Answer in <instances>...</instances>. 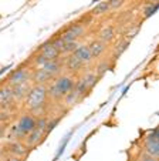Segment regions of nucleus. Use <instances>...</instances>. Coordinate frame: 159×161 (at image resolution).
<instances>
[{"instance_id":"f257e3e1","label":"nucleus","mask_w":159,"mask_h":161,"mask_svg":"<svg viewBox=\"0 0 159 161\" xmlns=\"http://www.w3.org/2000/svg\"><path fill=\"white\" fill-rule=\"evenodd\" d=\"M48 101L47 96V86L45 84H33L30 91L24 98V108L27 113H31L33 116H43L45 106Z\"/></svg>"},{"instance_id":"f03ea898","label":"nucleus","mask_w":159,"mask_h":161,"mask_svg":"<svg viewBox=\"0 0 159 161\" xmlns=\"http://www.w3.org/2000/svg\"><path fill=\"white\" fill-rule=\"evenodd\" d=\"M61 73H64V61L63 57L56 58V60H50L45 64L33 69V74H31V84H45L51 81L53 79H56L57 76H60Z\"/></svg>"},{"instance_id":"7ed1b4c3","label":"nucleus","mask_w":159,"mask_h":161,"mask_svg":"<svg viewBox=\"0 0 159 161\" xmlns=\"http://www.w3.org/2000/svg\"><path fill=\"white\" fill-rule=\"evenodd\" d=\"M75 84L74 74L61 73L47 84V96L51 101H63V98L72 90Z\"/></svg>"},{"instance_id":"20e7f679","label":"nucleus","mask_w":159,"mask_h":161,"mask_svg":"<svg viewBox=\"0 0 159 161\" xmlns=\"http://www.w3.org/2000/svg\"><path fill=\"white\" fill-rule=\"evenodd\" d=\"M36 127V116L31 113H24L17 119V123L13 128V138L14 140H23L33 128Z\"/></svg>"},{"instance_id":"39448f33","label":"nucleus","mask_w":159,"mask_h":161,"mask_svg":"<svg viewBox=\"0 0 159 161\" xmlns=\"http://www.w3.org/2000/svg\"><path fill=\"white\" fill-rule=\"evenodd\" d=\"M31 74H33V69L30 66H21L16 70H13L6 79V84L13 87L17 84H23V83L31 81Z\"/></svg>"},{"instance_id":"423d86ee","label":"nucleus","mask_w":159,"mask_h":161,"mask_svg":"<svg viewBox=\"0 0 159 161\" xmlns=\"http://www.w3.org/2000/svg\"><path fill=\"white\" fill-rule=\"evenodd\" d=\"M142 151L152 157L159 158V141H158V131L156 128L148 131V134L142 140Z\"/></svg>"},{"instance_id":"0eeeda50","label":"nucleus","mask_w":159,"mask_h":161,"mask_svg":"<svg viewBox=\"0 0 159 161\" xmlns=\"http://www.w3.org/2000/svg\"><path fill=\"white\" fill-rule=\"evenodd\" d=\"M85 34V25L84 23H74V25L68 26L66 30L60 33V37L63 43H70V42H80L82 36Z\"/></svg>"},{"instance_id":"6e6552de","label":"nucleus","mask_w":159,"mask_h":161,"mask_svg":"<svg viewBox=\"0 0 159 161\" xmlns=\"http://www.w3.org/2000/svg\"><path fill=\"white\" fill-rule=\"evenodd\" d=\"M30 150L26 147V144L23 143V140H12L4 146V153H6V157L12 155V157H19V158H26V155L29 154Z\"/></svg>"},{"instance_id":"1a4fd4ad","label":"nucleus","mask_w":159,"mask_h":161,"mask_svg":"<svg viewBox=\"0 0 159 161\" xmlns=\"http://www.w3.org/2000/svg\"><path fill=\"white\" fill-rule=\"evenodd\" d=\"M37 53H39V54H41L47 61H50V60H56V58H60V57H61L60 49H58L57 46L54 44L53 39L47 40L45 43H43V44L39 47Z\"/></svg>"},{"instance_id":"9d476101","label":"nucleus","mask_w":159,"mask_h":161,"mask_svg":"<svg viewBox=\"0 0 159 161\" xmlns=\"http://www.w3.org/2000/svg\"><path fill=\"white\" fill-rule=\"evenodd\" d=\"M70 57H72L77 63L81 64L82 67L88 66V64L94 60L93 56H91L90 49H88V44H80L77 49H75V52L70 54Z\"/></svg>"},{"instance_id":"9b49d317","label":"nucleus","mask_w":159,"mask_h":161,"mask_svg":"<svg viewBox=\"0 0 159 161\" xmlns=\"http://www.w3.org/2000/svg\"><path fill=\"white\" fill-rule=\"evenodd\" d=\"M31 81H27V83H23V84H17V86H13L12 87V91H13V97H14V101L16 103H21L24 101L27 93L30 91L31 88Z\"/></svg>"},{"instance_id":"f8f14e48","label":"nucleus","mask_w":159,"mask_h":161,"mask_svg":"<svg viewBox=\"0 0 159 161\" xmlns=\"http://www.w3.org/2000/svg\"><path fill=\"white\" fill-rule=\"evenodd\" d=\"M88 49H90L93 58H98V57H101L107 50H108V44H105L104 42L95 39V40H93V42L88 44Z\"/></svg>"},{"instance_id":"ddd939ff","label":"nucleus","mask_w":159,"mask_h":161,"mask_svg":"<svg viewBox=\"0 0 159 161\" xmlns=\"http://www.w3.org/2000/svg\"><path fill=\"white\" fill-rule=\"evenodd\" d=\"M115 36H117V30H115L114 26H105V27H102L101 30H99L97 39L104 42L105 44H109L111 42H114Z\"/></svg>"},{"instance_id":"4468645a","label":"nucleus","mask_w":159,"mask_h":161,"mask_svg":"<svg viewBox=\"0 0 159 161\" xmlns=\"http://www.w3.org/2000/svg\"><path fill=\"white\" fill-rule=\"evenodd\" d=\"M129 43L131 42L126 40L125 37H122L121 40H118V42L115 43V46L112 47V56H114V58H118V57H121V56L124 54V52L128 49Z\"/></svg>"},{"instance_id":"2eb2a0df","label":"nucleus","mask_w":159,"mask_h":161,"mask_svg":"<svg viewBox=\"0 0 159 161\" xmlns=\"http://www.w3.org/2000/svg\"><path fill=\"white\" fill-rule=\"evenodd\" d=\"M109 10H111V9H109L108 0H105V2H99V3L93 9V12H91V16H95V17H98V16H102V14H105V13H108Z\"/></svg>"},{"instance_id":"dca6fc26","label":"nucleus","mask_w":159,"mask_h":161,"mask_svg":"<svg viewBox=\"0 0 159 161\" xmlns=\"http://www.w3.org/2000/svg\"><path fill=\"white\" fill-rule=\"evenodd\" d=\"M80 44H81L80 42H70V43H64L63 47H61V50H60L61 56H70L71 53H74V52H75V49H77V47H78Z\"/></svg>"},{"instance_id":"f3484780","label":"nucleus","mask_w":159,"mask_h":161,"mask_svg":"<svg viewBox=\"0 0 159 161\" xmlns=\"http://www.w3.org/2000/svg\"><path fill=\"white\" fill-rule=\"evenodd\" d=\"M156 10H158V2H148V4L142 10V16H144V19H148L153 13H156Z\"/></svg>"},{"instance_id":"a211bd4d","label":"nucleus","mask_w":159,"mask_h":161,"mask_svg":"<svg viewBox=\"0 0 159 161\" xmlns=\"http://www.w3.org/2000/svg\"><path fill=\"white\" fill-rule=\"evenodd\" d=\"M109 66H111V61L109 60H104V61H99V64H98V67H97L95 69V71H94V73L97 74V77H102L104 76V73L107 70H108L109 69Z\"/></svg>"},{"instance_id":"6ab92c4d","label":"nucleus","mask_w":159,"mask_h":161,"mask_svg":"<svg viewBox=\"0 0 159 161\" xmlns=\"http://www.w3.org/2000/svg\"><path fill=\"white\" fill-rule=\"evenodd\" d=\"M159 158H156V157H152V155H149V154H146L145 151H139L138 153V155H136V158H135V161H158Z\"/></svg>"},{"instance_id":"aec40b11","label":"nucleus","mask_w":159,"mask_h":161,"mask_svg":"<svg viewBox=\"0 0 159 161\" xmlns=\"http://www.w3.org/2000/svg\"><path fill=\"white\" fill-rule=\"evenodd\" d=\"M108 3H109V9L117 10V9H119L124 3H125V0H108Z\"/></svg>"},{"instance_id":"412c9836","label":"nucleus","mask_w":159,"mask_h":161,"mask_svg":"<svg viewBox=\"0 0 159 161\" xmlns=\"http://www.w3.org/2000/svg\"><path fill=\"white\" fill-rule=\"evenodd\" d=\"M6 131H7L6 121H0V138H3V137L6 136Z\"/></svg>"},{"instance_id":"4be33fe9","label":"nucleus","mask_w":159,"mask_h":161,"mask_svg":"<svg viewBox=\"0 0 159 161\" xmlns=\"http://www.w3.org/2000/svg\"><path fill=\"white\" fill-rule=\"evenodd\" d=\"M2 161H23V158H19V157H12V155H9V157L3 158Z\"/></svg>"},{"instance_id":"5701e85b","label":"nucleus","mask_w":159,"mask_h":161,"mask_svg":"<svg viewBox=\"0 0 159 161\" xmlns=\"http://www.w3.org/2000/svg\"><path fill=\"white\" fill-rule=\"evenodd\" d=\"M0 161H2V160H0Z\"/></svg>"}]
</instances>
